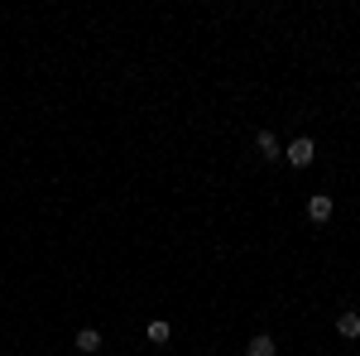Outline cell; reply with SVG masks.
I'll return each instance as SVG.
<instances>
[{"mask_svg": "<svg viewBox=\"0 0 360 356\" xmlns=\"http://www.w3.org/2000/svg\"><path fill=\"white\" fill-rule=\"evenodd\" d=\"M283 159H288V164H293V169H307V164H312V159H317V145H312V140H307V135H303V140H293V145H288V150H283Z\"/></svg>", "mask_w": 360, "mask_h": 356, "instance_id": "obj_1", "label": "cell"}, {"mask_svg": "<svg viewBox=\"0 0 360 356\" xmlns=\"http://www.w3.org/2000/svg\"><path fill=\"white\" fill-rule=\"evenodd\" d=\"M307 217H312V222H327V217H332V197H327V193H317V197L307 202Z\"/></svg>", "mask_w": 360, "mask_h": 356, "instance_id": "obj_2", "label": "cell"}, {"mask_svg": "<svg viewBox=\"0 0 360 356\" xmlns=\"http://www.w3.org/2000/svg\"><path fill=\"white\" fill-rule=\"evenodd\" d=\"M278 347H274L269 332H260V337H250V347H245V356H274Z\"/></svg>", "mask_w": 360, "mask_h": 356, "instance_id": "obj_3", "label": "cell"}, {"mask_svg": "<svg viewBox=\"0 0 360 356\" xmlns=\"http://www.w3.org/2000/svg\"><path fill=\"white\" fill-rule=\"evenodd\" d=\"M337 332H341V337H360V313H351V308H346V313L337 318Z\"/></svg>", "mask_w": 360, "mask_h": 356, "instance_id": "obj_4", "label": "cell"}, {"mask_svg": "<svg viewBox=\"0 0 360 356\" xmlns=\"http://www.w3.org/2000/svg\"><path fill=\"white\" fill-rule=\"evenodd\" d=\"M144 337H149V342H159V347H164V342H169V337H173V328H169V323H164V318H154V323H149V328H144Z\"/></svg>", "mask_w": 360, "mask_h": 356, "instance_id": "obj_5", "label": "cell"}, {"mask_svg": "<svg viewBox=\"0 0 360 356\" xmlns=\"http://www.w3.org/2000/svg\"><path fill=\"white\" fill-rule=\"evenodd\" d=\"M96 347H101V332L96 328H82L77 332V352H96Z\"/></svg>", "mask_w": 360, "mask_h": 356, "instance_id": "obj_6", "label": "cell"}, {"mask_svg": "<svg viewBox=\"0 0 360 356\" xmlns=\"http://www.w3.org/2000/svg\"><path fill=\"white\" fill-rule=\"evenodd\" d=\"M260 150H265L269 159H283V150H278V140H274V130H260Z\"/></svg>", "mask_w": 360, "mask_h": 356, "instance_id": "obj_7", "label": "cell"}]
</instances>
